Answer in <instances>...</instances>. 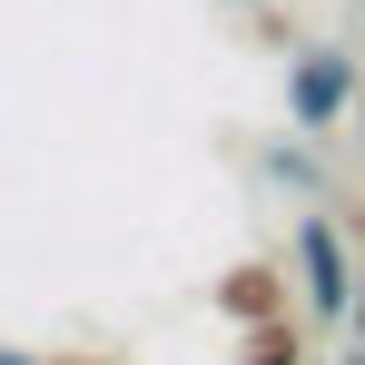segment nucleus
Segmentation results:
<instances>
[{
	"instance_id": "f257e3e1",
	"label": "nucleus",
	"mask_w": 365,
	"mask_h": 365,
	"mask_svg": "<svg viewBox=\"0 0 365 365\" xmlns=\"http://www.w3.org/2000/svg\"><path fill=\"white\" fill-rule=\"evenodd\" d=\"M287 267H297V306L306 316H356V247H346V227L316 207V217H297V237H287Z\"/></svg>"
},
{
	"instance_id": "f03ea898",
	"label": "nucleus",
	"mask_w": 365,
	"mask_h": 365,
	"mask_svg": "<svg viewBox=\"0 0 365 365\" xmlns=\"http://www.w3.org/2000/svg\"><path fill=\"white\" fill-rule=\"evenodd\" d=\"M346 109H356V50H297L287 60V128L336 138Z\"/></svg>"
},
{
	"instance_id": "7ed1b4c3",
	"label": "nucleus",
	"mask_w": 365,
	"mask_h": 365,
	"mask_svg": "<svg viewBox=\"0 0 365 365\" xmlns=\"http://www.w3.org/2000/svg\"><path fill=\"white\" fill-rule=\"evenodd\" d=\"M217 316H237V326H277L287 316V267H267V257H247L217 277Z\"/></svg>"
},
{
	"instance_id": "20e7f679",
	"label": "nucleus",
	"mask_w": 365,
	"mask_h": 365,
	"mask_svg": "<svg viewBox=\"0 0 365 365\" xmlns=\"http://www.w3.org/2000/svg\"><path fill=\"white\" fill-rule=\"evenodd\" d=\"M237 365H306V336L277 316V326H247V356Z\"/></svg>"
},
{
	"instance_id": "39448f33",
	"label": "nucleus",
	"mask_w": 365,
	"mask_h": 365,
	"mask_svg": "<svg viewBox=\"0 0 365 365\" xmlns=\"http://www.w3.org/2000/svg\"><path fill=\"white\" fill-rule=\"evenodd\" d=\"M267 178L277 187H316V138H306V128L287 138V148H267Z\"/></svg>"
},
{
	"instance_id": "423d86ee",
	"label": "nucleus",
	"mask_w": 365,
	"mask_h": 365,
	"mask_svg": "<svg viewBox=\"0 0 365 365\" xmlns=\"http://www.w3.org/2000/svg\"><path fill=\"white\" fill-rule=\"evenodd\" d=\"M0 365H50V356H30V346H0Z\"/></svg>"
},
{
	"instance_id": "0eeeda50",
	"label": "nucleus",
	"mask_w": 365,
	"mask_h": 365,
	"mask_svg": "<svg viewBox=\"0 0 365 365\" xmlns=\"http://www.w3.org/2000/svg\"><path fill=\"white\" fill-rule=\"evenodd\" d=\"M336 365H365V346H356V356H336Z\"/></svg>"
},
{
	"instance_id": "6e6552de",
	"label": "nucleus",
	"mask_w": 365,
	"mask_h": 365,
	"mask_svg": "<svg viewBox=\"0 0 365 365\" xmlns=\"http://www.w3.org/2000/svg\"><path fill=\"white\" fill-rule=\"evenodd\" d=\"M356 336H365V297H356Z\"/></svg>"
},
{
	"instance_id": "1a4fd4ad",
	"label": "nucleus",
	"mask_w": 365,
	"mask_h": 365,
	"mask_svg": "<svg viewBox=\"0 0 365 365\" xmlns=\"http://www.w3.org/2000/svg\"><path fill=\"white\" fill-rule=\"evenodd\" d=\"M79 365H89V356H79Z\"/></svg>"
}]
</instances>
